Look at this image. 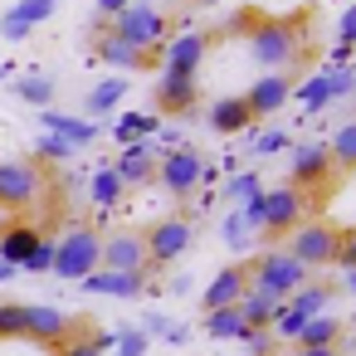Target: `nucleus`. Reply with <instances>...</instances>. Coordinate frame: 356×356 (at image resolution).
Returning <instances> with one entry per match:
<instances>
[{"label": "nucleus", "mask_w": 356, "mask_h": 356, "mask_svg": "<svg viewBox=\"0 0 356 356\" xmlns=\"http://www.w3.org/2000/svg\"><path fill=\"white\" fill-rule=\"evenodd\" d=\"M302 25L307 15L298 20H278V15H249V49L254 59L268 69V74H283L302 59Z\"/></svg>", "instance_id": "obj_1"}, {"label": "nucleus", "mask_w": 356, "mask_h": 356, "mask_svg": "<svg viewBox=\"0 0 356 356\" xmlns=\"http://www.w3.org/2000/svg\"><path fill=\"white\" fill-rule=\"evenodd\" d=\"M249 268V288H259V293H268V298H278V302H288L312 273L288 254V249H264L254 264H244Z\"/></svg>", "instance_id": "obj_2"}, {"label": "nucleus", "mask_w": 356, "mask_h": 356, "mask_svg": "<svg viewBox=\"0 0 356 356\" xmlns=\"http://www.w3.org/2000/svg\"><path fill=\"white\" fill-rule=\"evenodd\" d=\"M108 30L118 40H127L132 49H142V54H161V44H166V15L156 6H137V0L108 20Z\"/></svg>", "instance_id": "obj_3"}, {"label": "nucleus", "mask_w": 356, "mask_h": 356, "mask_svg": "<svg viewBox=\"0 0 356 356\" xmlns=\"http://www.w3.org/2000/svg\"><path fill=\"white\" fill-rule=\"evenodd\" d=\"M98 244H103V234H98V229L74 225V229L54 244V273H59V278H69V283H79V278H88V273H98Z\"/></svg>", "instance_id": "obj_4"}, {"label": "nucleus", "mask_w": 356, "mask_h": 356, "mask_svg": "<svg viewBox=\"0 0 356 356\" xmlns=\"http://www.w3.org/2000/svg\"><path fill=\"white\" fill-rule=\"evenodd\" d=\"M337 239H341L337 225H327V220H302V225L293 229V239H288V254H293L307 273H322V268L337 259Z\"/></svg>", "instance_id": "obj_5"}, {"label": "nucleus", "mask_w": 356, "mask_h": 356, "mask_svg": "<svg viewBox=\"0 0 356 356\" xmlns=\"http://www.w3.org/2000/svg\"><path fill=\"white\" fill-rule=\"evenodd\" d=\"M25 337L40 341V346H49V351H59L64 341L83 337V327L64 307H54V302H25Z\"/></svg>", "instance_id": "obj_6"}, {"label": "nucleus", "mask_w": 356, "mask_h": 356, "mask_svg": "<svg viewBox=\"0 0 356 356\" xmlns=\"http://www.w3.org/2000/svg\"><path fill=\"white\" fill-rule=\"evenodd\" d=\"M44 195V171L35 161H0V205L25 210Z\"/></svg>", "instance_id": "obj_7"}, {"label": "nucleus", "mask_w": 356, "mask_h": 356, "mask_svg": "<svg viewBox=\"0 0 356 356\" xmlns=\"http://www.w3.org/2000/svg\"><path fill=\"white\" fill-rule=\"evenodd\" d=\"M156 181H161L171 195H191V191L205 181V161H200V152H191V147H171L166 156H156Z\"/></svg>", "instance_id": "obj_8"}, {"label": "nucleus", "mask_w": 356, "mask_h": 356, "mask_svg": "<svg viewBox=\"0 0 356 356\" xmlns=\"http://www.w3.org/2000/svg\"><path fill=\"white\" fill-rule=\"evenodd\" d=\"M191 220H161V225H152L147 234H142V244H147V264L152 268H166V264H176L186 249H191Z\"/></svg>", "instance_id": "obj_9"}, {"label": "nucleus", "mask_w": 356, "mask_h": 356, "mask_svg": "<svg viewBox=\"0 0 356 356\" xmlns=\"http://www.w3.org/2000/svg\"><path fill=\"white\" fill-rule=\"evenodd\" d=\"M98 268H113V273H142V268H152L142 234H137V229H113V234L98 244Z\"/></svg>", "instance_id": "obj_10"}, {"label": "nucleus", "mask_w": 356, "mask_h": 356, "mask_svg": "<svg viewBox=\"0 0 356 356\" xmlns=\"http://www.w3.org/2000/svg\"><path fill=\"white\" fill-rule=\"evenodd\" d=\"M288 186L293 191H322L332 176H337V166H332V156H327V142H307V147H298L293 152V161H288Z\"/></svg>", "instance_id": "obj_11"}, {"label": "nucleus", "mask_w": 356, "mask_h": 356, "mask_svg": "<svg viewBox=\"0 0 356 356\" xmlns=\"http://www.w3.org/2000/svg\"><path fill=\"white\" fill-rule=\"evenodd\" d=\"M302 205H307V195L293 186L264 191V234H293L302 225Z\"/></svg>", "instance_id": "obj_12"}, {"label": "nucleus", "mask_w": 356, "mask_h": 356, "mask_svg": "<svg viewBox=\"0 0 356 356\" xmlns=\"http://www.w3.org/2000/svg\"><path fill=\"white\" fill-rule=\"evenodd\" d=\"M195 98H200V83H195V74L161 69V79H156V108H161L166 118H186V113L195 108Z\"/></svg>", "instance_id": "obj_13"}, {"label": "nucleus", "mask_w": 356, "mask_h": 356, "mask_svg": "<svg viewBox=\"0 0 356 356\" xmlns=\"http://www.w3.org/2000/svg\"><path fill=\"white\" fill-rule=\"evenodd\" d=\"M93 54H98L103 64L122 69V74H142V69H156V59H161V54H142V49H132V44H127V40H118L113 30H103V35L93 40Z\"/></svg>", "instance_id": "obj_14"}, {"label": "nucleus", "mask_w": 356, "mask_h": 356, "mask_svg": "<svg viewBox=\"0 0 356 356\" xmlns=\"http://www.w3.org/2000/svg\"><path fill=\"white\" fill-rule=\"evenodd\" d=\"M293 98V83L283 79V74H264L249 93H244V108H249V122H259V118H273V113H283V103Z\"/></svg>", "instance_id": "obj_15"}, {"label": "nucleus", "mask_w": 356, "mask_h": 356, "mask_svg": "<svg viewBox=\"0 0 356 356\" xmlns=\"http://www.w3.org/2000/svg\"><path fill=\"white\" fill-rule=\"evenodd\" d=\"M147 273L152 268H142V273H113V268H103V273L79 278V288L88 298H142L147 293Z\"/></svg>", "instance_id": "obj_16"}, {"label": "nucleus", "mask_w": 356, "mask_h": 356, "mask_svg": "<svg viewBox=\"0 0 356 356\" xmlns=\"http://www.w3.org/2000/svg\"><path fill=\"white\" fill-rule=\"evenodd\" d=\"M59 10V0H15V6L6 10V20H0V30H6V40L15 44V40H25L40 20H49Z\"/></svg>", "instance_id": "obj_17"}, {"label": "nucleus", "mask_w": 356, "mask_h": 356, "mask_svg": "<svg viewBox=\"0 0 356 356\" xmlns=\"http://www.w3.org/2000/svg\"><path fill=\"white\" fill-rule=\"evenodd\" d=\"M205 49H210V40L205 35H176V40H166L161 44V59H166V69H176V74H200V64H205Z\"/></svg>", "instance_id": "obj_18"}, {"label": "nucleus", "mask_w": 356, "mask_h": 356, "mask_svg": "<svg viewBox=\"0 0 356 356\" xmlns=\"http://www.w3.org/2000/svg\"><path fill=\"white\" fill-rule=\"evenodd\" d=\"M351 88H356V74H351V69H337V74H327V69H322L317 79H307V83H302V108H307V113H317V108H327L332 98H341V93H351Z\"/></svg>", "instance_id": "obj_19"}, {"label": "nucleus", "mask_w": 356, "mask_h": 356, "mask_svg": "<svg viewBox=\"0 0 356 356\" xmlns=\"http://www.w3.org/2000/svg\"><path fill=\"white\" fill-rule=\"evenodd\" d=\"M40 122H44L49 137H59V142H69V147H93V142H98V122H93V118H69V113L44 108Z\"/></svg>", "instance_id": "obj_20"}, {"label": "nucleus", "mask_w": 356, "mask_h": 356, "mask_svg": "<svg viewBox=\"0 0 356 356\" xmlns=\"http://www.w3.org/2000/svg\"><path fill=\"white\" fill-rule=\"evenodd\" d=\"M113 176H118L122 186H147V181H156V156H152V147H147V142L122 147V156L113 161Z\"/></svg>", "instance_id": "obj_21"}, {"label": "nucleus", "mask_w": 356, "mask_h": 356, "mask_svg": "<svg viewBox=\"0 0 356 356\" xmlns=\"http://www.w3.org/2000/svg\"><path fill=\"white\" fill-rule=\"evenodd\" d=\"M244 288H249V268H239V264L220 268V273L205 283V312H215V307H234V302L244 298Z\"/></svg>", "instance_id": "obj_22"}, {"label": "nucleus", "mask_w": 356, "mask_h": 356, "mask_svg": "<svg viewBox=\"0 0 356 356\" xmlns=\"http://www.w3.org/2000/svg\"><path fill=\"white\" fill-rule=\"evenodd\" d=\"M332 298H337V288L332 283H317V278H307L293 298H288V307L298 312V317H322L327 307H332Z\"/></svg>", "instance_id": "obj_23"}, {"label": "nucleus", "mask_w": 356, "mask_h": 356, "mask_svg": "<svg viewBox=\"0 0 356 356\" xmlns=\"http://www.w3.org/2000/svg\"><path fill=\"white\" fill-rule=\"evenodd\" d=\"M337 337H341V322H337L332 312H322V317H307V322H302L298 346H302V351H332Z\"/></svg>", "instance_id": "obj_24"}, {"label": "nucleus", "mask_w": 356, "mask_h": 356, "mask_svg": "<svg viewBox=\"0 0 356 356\" xmlns=\"http://www.w3.org/2000/svg\"><path fill=\"white\" fill-rule=\"evenodd\" d=\"M35 244H40V229H30V225H10V229H0V259H6L10 268H20V264L35 254Z\"/></svg>", "instance_id": "obj_25"}, {"label": "nucleus", "mask_w": 356, "mask_h": 356, "mask_svg": "<svg viewBox=\"0 0 356 356\" xmlns=\"http://www.w3.org/2000/svg\"><path fill=\"white\" fill-rule=\"evenodd\" d=\"M210 127H215L220 137L244 132V127H249V108H244V98H220V103L210 108Z\"/></svg>", "instance_id": "obj_26"}, {"label": "nucleus", "mask_w": 356, "mask_h": 356, "mask_svg": "<svg viewBox=\"0 0 356 356\" xmlns=\"http://www.w3.org/2000/svg\"><path fill=\"white\" fill-rule=\"evenodd\" d=\"M234 307H239L244 327H268V322H273V312H278L283 302H278V298H268V293H259V288H244V298H239Z\"/></svg>", "instance_id": "obj_27"}, {"label": "nucleus", "mask_w": 356, "mask_h": 356, "mask_svg": "<svg viewBox=\"0 0 356 356\" xmlns=\"http://www.w3.org/2000/svg\"><path fill=\"white\" fill-rule=\"evenodd\" d=\"M127 88H132V79H127V74H118V79H103L98 88H88V113H93V118L113 113V108L127 98Z\"/></svg>", "instance_id": "obj_28"}, {"label": "nucleus", "mask_w": 356, "mask_h": 356, "mask_svg": "<svg viewBox=\"0 0 356 356\" xmlns=\"http://www.w3.org/2000/svg\"><path fill=\"white\" fill-rule=\"evenodd\" d=\"M327 156H332L337 171H356V118L337 127V137L327 142Z\"/></svg>", "instance_id": "obj_29"}, {"label": "nucleus", "mask_w": 356, "mask_h": 356, "mask_svg": "<svg viewBox=\"0 0 356 356\" xmlns=\"http://www.w3.org/2000/svg\"><path fill=\"white\" fill-rule=\"evenodd\" d=\"M152 132H156V118H142V113H127V118H118V122H113V137H118L122 147L147 142Z\"/></svg>", "instance_id": "obj_30"}, {"label": "nucleus", "mask_w": 356, "mask_h": 356, "mask_svg": "<svg viewBox=\"0 0 356 356\" xmlns=\"http://www.w3.org/2000/svg\"><path fill=\"white\" fill-rule=\"evenodd\" d=\"M205 332L210 337H220V341H239V332H244V317H239V307H215V312H205Z\"/></svg>", "instance_id": "obj_31"}, {"label": "nucleus", "mask_w": 356, "mask_h": 356, "mask_svg": "<svg viewBox=\"0 0 356 356\" xmlns=\"http://www.w3.org/2000/svg\"><path fill=\"white\" fill-rule=\"evenodd\" d=\"M88 195H93V205H118L122 195H127V186L113 176V166H103L98 176H93V186H88Z\"/></svg>", "instance_id": "obj_32"}, {"label": "nucleus", "mask_w": 356, "mask_h": 356, "mask_svg": "<svg viewBox=\"0 0 356 356\" xmlns=\"http://www.w3.org/2000/svg\"><path fill=\"white\" fill-rule=\"evenodd\" d=\"M15 93H20L25 103H35V108H49V98H54V79H44V74H25V79L15 83Z\"/></svg>", "instance_id": "obj_33"}, {"label": "nucleus", "mask_w": 356, "mask_h": 356, "mask_svg": "<svg viewBox=\"0 0 356 356\" xmlns=\"http://www.w3.org/2000/svg\"><path fill=\"white\" fill-rule=\"evenodd\" d=\"M25 337V302H0V341Z\"/></svg>", "instance_id": "obj_34"}, {"label": "nucleus", "mask_w": 356, "mask_h": 356, "mask_svg": "<svg viewBox=\"0 0 356 356\" xmlns=\"http://www.w3.org/2000/svg\"><path fill=\"white\" fill-rule=\"evenodd\" d=\"M259 191H264V186H259V176H254V171H244V176L234 171V176H229V191H225V195H234V200L244 205V200H254Z\"/></svg>", "instance_id": "obj_35"}, {"label": "nucleus", "mask_w": 356, "mask_h": 356, "mask_svg": "<svg viewBox=\"0 0 356 356\" xmlns=\"http://www.w3.org/2000/svg\"><path fill=\"white\" fill-rule=\"evenodd\" d=\"M20 268H25V273H44V268H54V239H44V234H40L35 254H30V259H25Z\"/></svg>", "instance_id": "obj_36"}, {"label": "nucleus", "mask_w": 356, "mask_h": 356, "mask_svg": "<svg viewBox=\"0 0 356 356\" xmlns=\"http://www.w3.org/2000/svg\"><path fill=\"white\" fill-rule=\"evenodd\" d=\"M74 152H79V147H69V142H59V137H49V132H44L40 147H35V156H49V161H69Z\"/></svg>", "instance_id": "obj_37"}, {"label": "nucleus", "mask_w": 356, "mask_h": 356, "mask_svg": "<svg viewBox=\"0 0 356 356\" xmlns=\"http://www.w3.org/2000/svg\"><path fill=\"white\" fill-rule=\"evenodd\" d=\"M332 264H341L346 273L356 268V229H341V239H337V259Z\"/></svg>", "instance_id": "obj_38"}, {"label": "nucleus", "mask_w": 356, "mask_h": 356, "mask_svg": "<svg viewBox=\"0 0 356 356\" xmlns=\"http://www.w3.org/2000/svg\"><path fill=\"white\" fill-rule=\"evenodd\" d=\"M288 147H293V137H288V132H264V137L254 142V152H259V156H273V152H288Z\"/></svg>", "instance_id": "obj_39"}, {"label": "nucleus", "mask_w": 356, "mask_h": 356, "mask_svg": "<svg viewBox=\"0 0 356 356\" xmlns=\"http://www.w3.org/2000/svg\"><path fill=\"white\" fill-rule=\"evenodd\" d=\"M239 341L249 346V356H268V327H244Z\"/></svg>", "instance_id": "obj_40"}, {"label": "nucleus", "mask_w": 356, "mask_h": 356, "mask_svg": "<svg viewBox=\"0 0 356 356\" xmlns=\"http://www.w3.org/2000/svg\"><path fill=\"white\" fill-rule=\"evenodd\" d=\"M337 49H346V54L356 49V6H351V10L341 15V25H337Z\"/></svg>", "instance_id": "obj_41"}, {"label": "nucleus", "mask_w": 356, "mask_h": 356, "mask_svg": "<svg viewBox=\"0 0 356 356\" xmlns=\"http://www.w3.org/2000/svg\"><path fill=\"white\" fill-rule=\"evenodd\" d=\"M118 346H122L118 356H147V337H142V332H122Z\"/></svg>", "instance_id": "obj_42"}, {"label": "nucleus", "mask_w": 356, "mask_h": 356, "mask_svg": "<svg viewBox=\"0 0 356 356\" xmlns=\"http://www.w3.org/2000/svg\"><path fill=\"white\" fill-rule=\"evenodd\" d=\"M59 356H98V351L88 346V337H74V341H64V346H59Z\"/></svg>", "instance_id": "obj_43"}, {"label": "nucleus", "mask_w": 356, "mask_h": 356, "mask_svg": "<svg viewBox=\"0 0 356 356\" xmlns=\"http://www.w3.org/2000/svg\"><path fill=\"white\" fill-rule=\"evenodd\" d=\"M225 239H229V244H244V220H239V210L225 220Z\"/></svg>", "instance_id": "obj_44"}, {"label": "nucleus", "mask_w": 356, "mask_h": 356, "mask_svg": "<svg viewBox=\"0 0 356 356\" xmlns=\"http://www.w3.org/2000/svg\"><path fill=\"white\" fill-rule=\"evenodd\" d=\"M127 6H132V0H98V15H103V20H113V15H118V10H127Z\"/></svg>", "instance_id": "obj_45"}, {"label": "nucleus", "mask_w": 356, "mask_h": 356, "mask_svg": "<svg viewBox=\"0 0 356 356\" xmlns=\"http://www.w3.org/2000/svg\"><path fill=\"white\" fill-rule=\"evenodd\" d=\"M6 278H15V268H10L6 259H0V283H6Z\"/></svg>", "instance_id": "obj_46"}, {"label": "nucleus", "mask_w": 356, "mask_h": 356, "mask_svg": "<svg viewBox=\"0 0 356 356\" xmlns=\"http://www.w3.org/2000/svg\"><path fill=\"white\" fill-rule=\"evenodd\" d=\"M346 293H356V268H351V273H346Z\"/></svg>", "instance_id": "obj_47"}, {"label": "nucleus", "mask_w": 356, "mask_h": 356, "mask_svg": "<svg viewBox=\"0 0 356 356\" xmlns=\"http://www.w3.org/2000/svg\"><path fill=\"white\" fill-rule=\"evenodd\" d=\"M298 356H337V346L332 351H298Z\"/></svg>", "instance_id": "obj_48"}, {"label": "nucleus", "mask_w": 356, "mask_h": 356, "mask_svg": "<svg viewBox=\"0 0 356 356\" xmlns=\"http://www.w3.org/2000/svg\"><path fill=\"white\" fill-rule=\"evenodd\" d=\"M137 6H156V0H137Z\"/></svg>", "instance_id": "obj_49"}, {"label": "nucleus", "mask_w": 356, "mask_h": 356, "mask_svg": "<svg viewBox=\"0 0 356 356\" xmlns=\"http://www.w3.org/2000/svg\"><path fill=\"white\" fill-rule=\"evenodd\" d=\"M195 6H215V0H195Z\"/></svg>", "instance_id": "obj_50"}]
</instances>
